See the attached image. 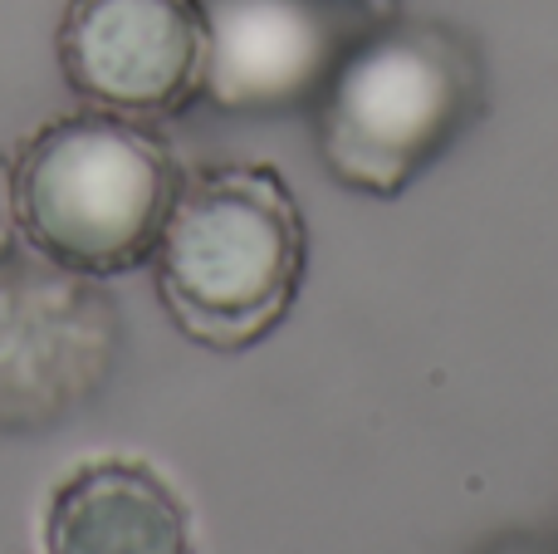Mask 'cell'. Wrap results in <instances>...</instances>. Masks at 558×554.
Segmentation results:
<instances>
[{
  "label": "cell",
  "instance_id": "1",
  "mask_svg": "<svg viewBox=\"0 0 558 554\" xmlns=\"http://www.w3.org/2000/svg\"><path fill=\"white\" fill-rule=\"evenodd\" d=\"M167 320L211 353H241L289 320L308 270V221L270 162L182 177L153 251Z\"/></svg>",
  "mask_w": 558,
  "mask_h": 554
},
{
  "label": "cell",
  "instance_id": "2",
  "mask_svg": "<svg viewBox=\"0 0 558 554\" xmlns=\"http://www.w3.org/2000/svg\"><path fill=\"white\" fill-rule=\"evenodd\" d=\"M10 177L20 245L113 280L153 261L186 172L153 123L78 108L35 128L10 157Z\"/></svg>",
  "mask_w": 558,
  "mask_h": 554
},
{
  "label": "cell",
  "instance_id": "3",
  "mask_svg": "<svg viewBox=\"0 0 558 554\" xmlns=\"http://www.w3.org/2000/svg\"><path fill=\"white\" fill-rule=\"evenodd\" d=\"M481 104V59L436 20H377L353 35L314 98L328 177L392 202L451 153Z\"/></svg>",
  "mask_w": 558,
  "mask_h": 554
},
{
  "label": "cell",
  "instance_id": "4",
  "mask_svg": "<svg viewBox=\"0 0 558 554\" xmlns=\"http://www.w3.org/2000/svg\"><path fill=\"white\" fill-rule=\"evenodd\" d=\"M123 344L113 294L35 251L0 261V432L59 427L108 383Z\"/></svg>",
  "mask_w": 558,
  "mask_h": 554
},
{
  "label": "cell",
  "instance_id": "5",
  "mask_svg": "<svg viewBox=\"0 0 558 554\" xmlns=\"http://www.w3.org/2000/svg\"><path fill=\"white\" fill-rule=\"evenodd\" d=\"M64 84L88 108L172 118L202 98V0H69L54 29Z\"/></svg>",
  "mask_w": 558,
  "mask_h": 554
},
{
  "label": "cell",
  "instance_id": "6",
  "mask_svg": "<svg viewBox=\"0 0 558 554\" xmlns=\"http://www.w3.org/2000/svg\"><path fill=\"white\" fill-rule=\"evenodd\" d=\"M202 98L221 113L270 118L318 98L353 35L343 0H202Z\"/></svg>",
  "mask_w": 558,
  "mask_h": 554
},
{
  "label": "cell",
  "instance_id": "7",
  "mask_svg": "<svg viewBox=\"0 0 558 554\" xmlns=\"http://www.w3.org/2000/svg\"><path fill=\"white\" fill-rule=\"evenodd\" d=\"M45 554H196L192 516L153 467L98 457L49 496Z\"/></svg>",
  "mask_w": 558,
  "mask_h": 554
},
{
  "label": "cell",
  "instance_id": "8",
  "mask_svg": "<svg viewBox=\"0 0 558 554\" xmlns=\"http://www.w3.org/2000/svg\"><path fill=\"white\" fill-rule=\"evenodd\" d=\"M20 251V226H15V177H10V157L0 153V261Z\"/></svg>",
  "mask_w": 558,
  "mask_h": 554
},
{
  "label": "cell",
  "instance_id": "9",
  "mask_svg": "<svg viewBox=\"0 0 558 554\" xmlns=\"http://www.w3.org/2000/svg\"><path fill=\"white\" fill-rule=\"evenodd\" d=\"M343 5H348V10H367L373 20H387V15H392L397 0H343Z\"/></svg>",
  "mask_w": 558,
  "mask_h": 554
}]
</instances>
